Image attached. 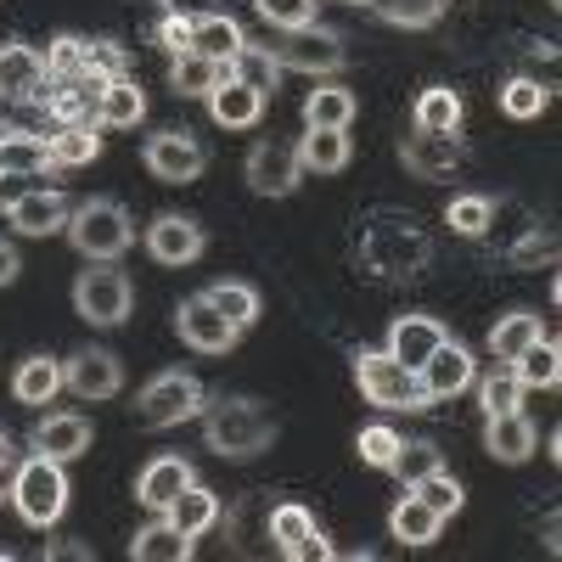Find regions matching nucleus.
I'll list each match as a JSON object with an SVG mask.
<instances>
[{"instance_id":"obj_22","label":"nucleus","mask_w":562,"mask_h":562,"mask_svg":"<svg viewBox=\"0 0 562 562\" xmlns=\"http://www.w3.org/2000/svg\"><path fill=\"white\" fill-rule=\"evenodd\" d=\"M445 338H450V333H445V326H439L434 315H394V326H389V344H383V349L416 371V366L428 360Z\"/></svg>"},{"instance_id":"obj_41","label":"nucleus","mask_w":562,"mask_h":562,"mask_svg":"<svg viewBox=\"0 0 562 562\" xmlns=\"http://www.w3.org/2000/svg\"><path fill=\"white\" fill-rule=\"evenodd\" d=\"M366 7L394 29H434L445 18V0H366Z\"/></svg>"},{"instance_id":"obj_36","label":"nucleus","mask_w":562,"mask_h":562,"mask_svg":"<svg viewBox=\"0 0 562 562\" xmlns=\"http://www.w3.org/2000/svg\"><path fill=\"white\" fill-rule=\"evenodd\" d=\"M225 74H231V68H225V63H214V57L180 52V57L169 63V90H175V97H209V90H214Z\"/></svg>"},{"instance_id":"obj_43","label":"nucleus","mask_w":562,"mask_h":562,"mask_svg":"<svg viewBox=\"0 0 562 562\" xmlns=\"http://www.w3.org/2000/svg\"><path fill=\"white\" fill-rule=\"evenodd\" d=\"M439 445L434 439H411V445H400V456H394V467H389V473L405 484V490H416L422 479H428V473H439Z\"/></svg>"},{"instance_id":"obj_28","label":"nucleus","mask_w":562,"mask_h":562,"mask_svg":"<svg viewBox=\"0 0 562 562\" xmlns=\"http://www.w3.org/2000/svg\"><path fill=\"white\" fill-rule=\"evenodd\" d=\"M12 394H18V405H52V400L63 394V360L29 355V360L12 371Z\"/></svg>"},{"instance_id":"obj_18","label":"nucleus","mask_w":562,"mask_h":562,"mask_svg":"<svg viewBox=\"0 0 562 562\" xmlns=\"http://www.w3.org/2000/svg\"><path fill=\"white\" fill-rule=\"evenodd\" d=\"M186 484H198V467H192V461H186V456H153V461L135 473V501L147 506V512H169V501H175Z\"/></svg>"},{"instance_id":"obj_54","label":"nucleus","mask_w":562,"mask_h":562,"mask_svg":"<svg viewBox=\"0 0 562 562\" xmlns=\"http://www.w3.org/2000/svg\"><path fill=\"white\" fill-rule=\"evenodd\" d=\"M12 467H18V445H12L7 428H0V473H12Z\"/></svg>"},{"instance_id":"obj_31","label":"nucleus","mask_w":562,"mask_h":562,"mask_svg":"<svg viewBox=\"0 0 562 562\" xmlns=\"http://www.w3.org/2000/svg\"><path fill=\"white\" fill-rule=\"evenodd\" d=\"M192 535H180L169 518H158V524H147V529H140L135 540H130V557L135 562H186V557H192Z\"/></svg>"},{"instance_id":"obj_35","label":"nucleus","mask_w":562,"mask_h":562,"mask_svg":"<svg viewBox=\"0 0 562 562\" xmlns=\"http://www.w3.org/2000/svg\"><path fill=\"white\" fill-rule=\"evenodd\" d=\"M540 333H546V326H540L535 310H506V315L490 326V349H495V360H518Z\"/></svg>"},{"instance_id":"obj_25","label":"nucleus","mask_w":562,"mask_h":562,"mask_svg":"<svg viewBox=\"0 0 562 562\" xmlns=\"http://www.w3.org/2000/svg\"><path fill=\"white\" fill-rule=\"evenodd\" d=\"M158 518H169L180 535H192V540H203L214 524H220V495L209 490V484H186L175 501H169V512H158Z\"/></svg>"},{"instance_id":"obj_14","label":"nucleus","mask_w":562,"mask_h":562,"mask_svg":"<svg viewBox=\"0 0 562 562\" xmlns=\"http://www.w3.org/2000/svg\"><path fill=\"white\" fill-rule=\"evenodd\" d=\"M63 389L74 394V400H113L119 389H124V366H119V355L113 349H79V355H68L63 360Z\"/></svg>"},{"instance_id":"obj_13","label":"nucleus","mask_w":562,"mask_h":562,"mask_svg":"<svg viewBox=\"0 0 562 562\" xmlns=\"http://www.w3.org/2000/svg\"><path fill=\"white\" fill-rule=\"evenodd\" d=\"M473 378H479V360H473V349L456 344V338H445L428 360L416 366V383H422V394H428V405L434 400H456L461 389H473Z\"/></svg>"},{"instance_id":"obj_33","label":"nucleus","mask_w":562,"mask_h":562,"mask_svg":"<svg viewBox=\"0 0 562 562\" xmlns=\"http://www.w3.org/2000/svg\"><path fill=\"white\" fill-rule=\"evenodd\" d=\"M512 366V378H518L524 389H557V378H562V355H557V338H535L518 360H506Z\"/></svg>"},{"instance_id":"obj_49","label":"nucleus","mask_w":562,"mask_h":562,"mask_svg":"<svg viewBox=\"0 0 562 562\" xmlns=\"http://www.w3.org/2000/svg\"><path fill=\"white\" fill-rule=\"evenodd\" d=\"M85 74H102V79L130 74V63H124V45H113V40H85Z\"/></svg>"},{"instance_id":"obj_11","label":"nucleus","mask_w":562,"mask_h":562,"mask_svg":"<svg viewBox=\"0 0 562 562\" xmlns=\"http://www.w3.org/2000/svg\"><path fill=\"white\" fill-rule=\"evenodd\" d=\"M243 180L259 198H293L304 169H299V153L288 147V140H259V147L248 153V164H243Z\"/></svg>"},{"instance_id":"obj_34","label":"nucleus","mask_w":562,"mask_h":562,"mask_svg":"<svg viewBox=\"0 0 562 562\" xmlns=\"http://www.w3.org/2000/svg\"><path fill=\"white\" fill-rule=\"evenodd\" d=\"M225 68H231V79L254 85L259 97H270V90L281 85V57L270 52V45H254V40H243V45H237V57H231Z\"/></svg>"},{"instance_id":"obj_30","label":"nucleus","mask_w":562,"mask_h":562,"mask_svg":"<svg viewBox=\"0 0 562 562\" xmlns=\"http://www.w3.org/2000/svg\"><path fill=\"white\" fill-rule=\"evenodd\" d=\"M0 169L7 175H52V153H45V135L34 130H0Z\"/></svg>"},{"instance_id":"obj_8","label":"nucleus","mask_w":562,"mask_h":562,"mask_svg":"<svg viewBox=\"0 0 562 562\" xmlns=\"http://www.w3.org/2000/svg\"><path fill=\"white\" fill-rule=\"evenodd\" d=\"M140 164H147V175L164 180V186H192L209 169V147L192 130H158V135H147V147H140Z\"/></svg>"},{"instance_id":"obj_53","label":"nucleus","mask_w":562,"mask_h":562,"mask_svg":"<svg viewBox=\"0 0 562 562\" xmlns=\"http://www.w3.org/2000/svg\"><path fill=\"white\" fill-rule=\"evenodd\" d=\"M23 276V259H18V248L0 237V288H12V281Z\"/></svg>"},{"instance_id":"obj_55","label":"nucleus","mask_w":562,"mask_h":562,"mask_svg":"<svg viewBox=\"0 0 562 562\" xmlns=\"http://www.w3.org/2000/svg\"><path fill=\"white\" fill-rule=\"evenodd\" d=\"M551 7H562V0H551Z\"/></svg>"},{"instance_id":"obj_20","label":"nucleus","mask_w":562,"mask_h":562,"mask_svg":"<svg viewBox=\"0 0 562 562\" xmlns=\"http://www.w3.org/2000/svg\"><path fill=\"white\" fill-rule=\"evenodd\" d=\"M209 119L220 124V130H254L259 119H265V97H259V90L254 85H243V79H220L214 90H209Z\"/></svg>"},{"instance_id":"obj_16","label":"nucleus","mask_w":562,"mask_h":562,"mask_svg":"<svg viewBox=\"0 0 562 562\" xmlns=\"http://www.w3.org/2000/svg\"><path fill=\"white\" fill-rule=\"evenodd\" d=\"M45 57L23 40H0V102H40L45 97Z\"/></svg>"},{"instance_id":"obj_48","label":"nucleus","mask_w":562,"mask_h":562,"mask_svg":"<svg viewBox=\"0 0 562 562\" xmlns=\"http://www.w3.org/2000/svg\"><path fill=\"white\" fill-rule=\"evenodd\" d=\"M416 495L428 501V506L439 512V518H456V512H461V501H467V495H461V484L445 473V467H439V473H428V479H422V484H416Z\"/></svg>"},{"instance_id":"obj_17","label":"nucleus","mask_w":562,"mask_h":562,"mask_svg":"<svg viewBox=\"0 0 562 562\" xmlns=\"http://www.w3.org/2000/svg\"><path fill=\"white\" fill-rule=\"evenodd\" d=\"M40 456H52V461H79L90 445H97V428L79 416V411H52V416H40L34 422V439H29Z\"/></svg>"},{"instance_id":"obj_10","label":"nucleus","mask_w":562,"mask_h":562,"mask_svg":"<svg viewBox=\"0 0 562 562\" xmlns=\"http://www.w3.org/2000/svg\"><path fill=\"white\" fill-rule=\"evenodd\" d=\"M276 57H281V68H299V74H344V63H349V45H344V34H333V29H321V23H310V29H293L288 40L276 45Z\"/></svg>"},{"instance_id":"obj_32","label":"nucleus","mask_w":562,"mask_h":562,"mask_svg":"<svg viewBox=\"0 0 562 562\" xmlns=\"http://www.w3.org/2000/svg\"><path fill=\"white\" fill-rule=\"evenodd\" d=\"M45 153H52V169H79L102 158V135L97 124H57V135H45Z\"/></svg>"},{"instance_id":"obj_50","label":"nucleus","mask_w":562,"mask_h":562,"mask_svg":"<svg viewBox=\"0 0 562 562\" xmlns=\"http://www.w3.org/2000/svg\"><path fill=\"white\" fill-rule=\"evenodd\" d=\"M506 259H512V265H551V259H557V237H551L546 225H524V243L512 248Z\"/></svg>"},{"instance_id":"obj_23","label":"nucleus","mask_w":562,"mask_h":562,"mask_svg":"<svg viewBox=\"0 0 562 562\" xmlns=\"http://www.w3.org/2000/svg\"><path fill=\"white\" fill-rule=\"evenodd\" d=\"M299 169L304 175H344L355 147H349V130H304L299 135Z\"/></svg>"},{"instance_id":"obj_46","label":"nucleus","mask_w":562,"mask_h":562,"mask_svg":"<svg viewBox=\"0 0 562 562\" xmlns=\"http://www.w3.org/2000/svg\"><path fill=\"white\" fill-rule=\"evenodd\" d=\"M254 12L281 29V34H293V29H310L315 23V0H254Z\"/></svg>"},{"instance_id":"obj_1","label":"nucleus","mask_w":562,"mask_h":562,"mask_svg":"<svg viewBox=\"0 0 562 562\" xmlns=\"http://www.w3.org/2000/svg\"><path fill=\"white\" fill-rule=\"evenodd\" d=\"M276 416L259 400H214L203 405V445L225 461H248L276 445Z\"/></svg>"},{"instance_id":"obj_6","label":"nucleus","mask_w":562,"mask_h":562,"mask_svg":"<svg viewBox=\"0 0 562 562\" xmlns=\"http://www.w3.org/2000/svg\"><path fill=\"white\" fill-rule=\"evenodd\" d=\"M355 389L378 405V411H428L416 371L394 360L389 349H355Z\"/></svg>"},{"instance_id":"obj_4","label":"nucleus","mask_w":562,"mask_h":562,"mask_svg":"<svg viewBox=\"0 0 562 562\" xmlns=\"http://www.w3.org/2000/svg\"><path fill=\"white\" fill-rule=\"evenodd\" d=\"M68 243L85 259H124L135 243V220L119 198H85L79 209H68Z\"/></svg>"},{"instance_id":"obj_21","label":"nucleus","mask_w":562,"mask_h":562,"mask_svg":"<svg viewBox=\"0 0 562 562\" xmlns=\"http://www.w3.org/2000/svg\"><path fill=\"white\" fill-rule=\"evenodd\" d=\"M484 450L506 467H524L535 456V422L524 411H501V416H484Z\"/></svg>"},{"instance_id":"obj_56","label":"nucleus","mask_w":562,"mask_h":562,"mask_svg":"<svg viewBox=\"0 0 562 562\" xmlns=\"http://www.w3.org/2000/svg\"><path fill=\"white\" fill-rule=\"evenodd\" d=\"M355 7H366V0H355Z\"/></svg>"},{"instance_id":"obj_38","label":"nucleus","mask_w":562,"mask_h":562,"mask_svg":"<svg viewBox=\"0 0 562 562\" xmlns=\"http://www.w3.org/2000/svg\"><path fill=\"white\" fill-rule=\"evenodd\" d=\"M203 293L237 333H248V326L259 321V288H248V281H214V288H203Z\"/></svg>"},{"instance_id":"obj_40","label":"nucleus","mask_w":562,"mask_h":562,"mask_svg":"<svg viewBox=\"0 0 562 562\" xmlns=\"http://www.w3.org/2000/svg\"><path fill=\"white\" fill-rule=\"evenodd\" d=\"M445 225L456 231V237H484V231H495V203L484 192H461V198H450Z\"/></svg>"},{"instance_id":"obj_44","label":"nucleus","mask_w":562,"mask_h":562,"mask_svg":"<svg viewBox=\"0 0 562 562\" xmlns=\"http://www.w3.org/2000/svg\"><path fill=\"white\" fill-rule=\"evenodd\" d=\"M518 400H524V383L512 378V366L501 360L490 378L479 383V405H484V416H501V411H518Z\"/></svg>"},{"instance_id":"obj_27","label":"nucleus","mask_w":562,"mask_h":562,"mask_svg":"<svg viewBox=\"0 0 562 562\" xmlns=\"http://www.w3.org/2000/svg\"><path fill=\"white\" fill-rule=\"evenodd\" d=\"M140 119H147V97H140V85L130 74L108 79L102 102H97V130H135Z\"/></svg>"},{"instance_id":"obj_7","label":"nucleus","mask_w":562,"mask_h":562,"mask_svg":"<svg viewBox=\"0 0 562 562\" xmlns=\"http://www.w3.org/2000/svg\"><path fill=\"white\" fill-rule=\"evenodd\" d=\"M130 304H135V288L119 270V259H85V270L74 276V310L90 326H124Z\"/></svg>"},{"instance_id":"obj_19","label":"nucleus","mask_w":562,"mask_h":562,"mask_svg":"<svg viewBox=\"0 0 562 562\" xmlns=\"http://www.w3.org/2000/svg\"><path fill=\"white\" fill-rule=\"evenodd\" d=\"M400 164L416 175V180H450L461 169V140L456 135H428L416 130L400 140Z\"/></svg>"},{"instance_id":"obj_24","label":"nucleus","mask_w":562,"mask_h":562,"mask_svg":"<svg viewBox=\"0 0 562 562\" xmlns=\"http://www.w3.org/2000/svg\"><path fill=\"white\" fill-rule=\"evenodd\" d=\"M439 529H445V518H439V512L422 501L416 490H405V495L394 501V512H389V535H394L400 546H434Z\"/></svg>"},{"instance_id":"obj_52","label":"nucleus","mask_w":562,"mask_h":562,"mask_svg":"<svg viewBox=\"0 0 562 562\" xmlns=\"http://www.w3.org/2000/svg\"><path fill=\"white\" fill-rule=\"evenodd\" d=\"M326 557H338V551H333V540H326L321 529H310V535H304V546L293 551V562H326Z\"/></svg>"},{"instance_id":"obj_9","label":"nucleus","mask_w":562,"mask_h":562,"mask_svg":"<svg viewBox=\"0 0 562 562\" xmlns=\"http://www.w3.org/2000/svg\"><path fill=\"white\" fill-rule=\"evenodd\" d=\"M0 214H7V225L18 231V237H52V231L68 225V198L57 192V186L34 180V186H23V192L0 198Z\"/></svg>"},{"instance_id":"obj_2","label":"nucleus","mask_w":562,"mask_h":562,"mask_svg":"<svg viewBox=\"0 0 562 562\" xmlns=\"http://www.w3.org/2000/svg\"><path fill=\"white\" fill-rule=\"evenodd\" d=\"M428 259H434V243L422 237L416 220H378L360 237V265L378 281H411L428 270Z\"/></svg>"},{"instance_id":"obj_26","label":"nucleus","mask_w":562,"mask_h":562,"mask_svg":"<svg viewBox=\"0 0 562 562\" xmlns=\"http://www.w3.org/2000/svg\"><path fill=\"white\" fill-rule=\"evenodd\" d=\"M355 113H360V102L349 85H315L304 97V130H349Z\"/></svg>"},{"instance_id":"obj_5","label":"nucleus","mask_w":562,"mask_h":562,"mask_svg":"<svg viewBox=\"0 0 562 562\" xmlns=\"http://www.w3.org/2000/svg\"><path fill=\"white\" fill-rule=\"evenodd\" d=\"M203 405H209V389L192 378V371L169 366V371H158V378H147V389L135 394V405H130V411H135L140 428L164 434V428H180V422H192Z\"/></svg>"},{"instance_id":"obj_42","label":"nucleus","mask_w":562,"mask_h":562,"mask_svg":"<svg viewBox=\"0 0 562 562\" xmlns=\"http://www.w3.org/2000/svg\"><path fill=\"white\" fill-rule=\"evenodd\" d=\"M310 529H315V518H310V506H299V501H281V506L270 512V540H276L281 557H293Z\"/></svg>"},{"instance_id":"obj_3","label":"nucleus","mask_w":562,"mask_h":562,"mask_svg":"<svg viewBox=\"0 0 562 562\" xmlns=\"http://www.w3.org/2000/svg\"><path fill=\"white\" fill-rule=\"evenodd\" d=\"M7 501L18 506V518H23L29 529H52L63 512H68V473H63V461L40 456V450H34L29 461H18Z\"/></svg>"},{"instance_id":"obj_29","label":"nucleus","mask_w":562,"mask_h":562,"mask_svg":"<svg viewBox=\"0 0 562 562\" xmlns=\"http://www.w3.org/2000/svg\"><path fill=\"white\" fill-rule=\"evenodd\" d=\"M243 40H248V34L237 29V18H231V12H198V18H192V52H198V57L231 63Z\"/></svg>"},{"instance_id":"obj_15","label":"nucleus","mask_w":562,"mask_h":562,"mask_svg":"<svg viewBox=\"0 0 562 562\" xmlns=\"http://www.w3.org/2000/svg\"><path fill=\"white\" fill-rule=\"evenodd\" d=\"M203 248H209V237H203V225H198L192 214H158V220L147 225V254H153L158 265H169V270L203 259Z\"/></svg>"},{"instance_id":"obj_51","label":"nucleus","mask_w":562,"mask_h":562,"mask_svg":"<svg viewBox=\"0 0 562 562\" xmlns=\"http://www.w3.org/2000/svg\"><path fill=\"white\" fill-rule=\"evenodd\" d=\"M158 45L169 57H180V52H192V18H186L180 7H169L164 18H158Z\"/></svg>"},{"instance_id":"obj_37","label":"nucleus","mask_w":562,"mask_h":562,"mask_svg":"<svg viewBox=\"0 0 562 562\" xmlns=\"http://www.w3.org/2000/svg\"><path fill=\"white\" fill-rule=\"evenodd\" d=\"M411 119H416V130H428V135H456L461 130V97H456L450 85H428L416 97V113Z\"/></svg>"},{"instance_id":"obj_39","label":"nucleus","mask_w":562,"mask_h":562,"mask_svg":"<svg viewBox=\"0 0 562 562\" xmlns=\"http://www.w3.org/2000/svg\"><path fill=\"white\" fill-rule=\"evenodd\" d=\"M501 108H506V119H540L551 108V85L535 74H512L501 85Z\"/></svg>"},{"instance_id":"obj_58","label":"nucleus","mask_w":562,"mask_h":562,"mask_svg":"<svg viewBox=\"0 0 562 562\" xmlns=\"http://www.w3.org/2000/svg\"><path fill=\"white\" fill-rule=\"evenodd\" d=\"M0 501H7V495H0Z\"/></svg>"},{"instance_id":"obj_57","label":"nucleus","mask_w":562,"mask_h":562,"mask_svg":"<svg viewBox=\"0 0 562 562\" xmlns=\"http://www.w3.org/2000/svg\"><path fill=\"white\" fill-rule=\"evenodd\" d=\"M0 180H7V169H0Z\"/></svg>"},{"instance_id":"obj_12","label":"nucleus","mask_w":562,"mask_h":562,"mask_svg":"<svg viewBox=\"0 0 562 562\" xmlns=\"http://www.w3.org/2000/svg\"><path fill=\"white\" fill-rule=\"evenodd\" d=\"M175 333H180V344L186 349H198V355H231L237 349V326H231L214 304H209V293H192L180 304V315H175Z\"/></svg>"},{"instance_id":"obj_45","label":"nucleus","mask_w":562,"mask_h":562,"mask_svg":"<svg viewBox=\"0 0 562 562\" xmlns=\"http://www.w3.org/2000/svg\"><path fill=\"white\" fill-rule=\"evenodd\" d=\"M400 445H405V439L389 428V422H371V428H360V439H355L360 461H366V467H378V473H389V467H394Z\"/></svg>"},{"instance_id":"obj_47","label":"nucleus","mask_w":562,"mask_h":562,"mask_svg":"<svg viewBox=\"0 0 562 562\" xmlns=\"http://www.w3.org/2000/svg\"><path fill=\"white\" fill-rule=\"evenodd\" d=\"M79 74H85V40L79 34L52 40V52H45V79H79Z\"/></svg>"}]
</instances>
